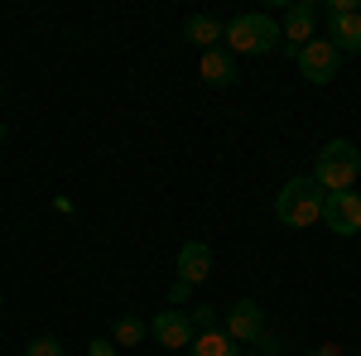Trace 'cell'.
I'll list each match as a JSON object with an SVG mask.
<instances>
[{
	"label": "cell",
	"instance_id": "cell-1",
	"mask_svg": "<svg viewBox=\"0 0 361 356\" xmlns=\"http://www.w3.org/2000/svg\"><path fill=\"white\" fill-rule=\"evenodd\" d=\"M313 183L323 192H352L361 178V154L357 145H347V140H328L323 149H318V164L308 173Z\"/></svg>",
	"mask_w": 361,
	"mask_h": 356
},
{
	"label": "cell",
	"instance_id": "cell-2",
	"mask_svg": "<svg viewBox=\"0 0 361 356\" xmlns=\"http://www.w3.org/2000/svg\"><path fill=\"white\" fill-rule=\"evenodd\" d=\"M222 39H226V54H270L279 44V20L275 15H236L222 25Z\"/></svg>",
	"mask_w": 361,
	"mask_h": 356
},
{
	"label": "cell",
	"instance_id": "cell-3",
	"mask_svg": "<svg viewBox=\"0 0 361 356\" xmlns=\"http://www.w3.org/2000/svg\"><path fill=\"white\" fill-rule=\"evenodd\" d=\"M275 217L284 226H313V221H323V188L313 178H289L275 197Z\"/></svg>",
	"mask_w": 361,
	"mask_h": 356
},
{
	"label": "cell",
	"instance_id": "cell-4",
	"mask_svg": "<svg viewBox=\"0 0 361 356\" xmlns=\"http://www.w3.org/2000/svg\"><path fill=\"white\" fill-rule=\"evenodd\" d=\"M294 63H299V73H304L313 87H328L337 73H342V54H337L328 39H308L304 49L294 54Z\"/></svg>",
	"mask_w": 361,
	"mask_h": 356
},
{
	"label": "cell",
	"instance_id": "cell-5",
	"mask_svg": "<svg viewBox=\"0 0 361 356\" xmlns=\"http://www.w3.org/2000/svg\"><path fill=\"white\" fill-rule=\"evenodd\" d=\"M323 226L333 236H357L361 231V192H323Z\"/></svg>",
	"mask_w": 361,
	"mask_h": 356
},
{
	"label": "cell",
	"instance_id": "cell-6",
	"mask_svg": "<svg viewBox=\"0 0 361 356\" xmlns=\"http://www.w3.org/2000/svg\"><path fill=\"white\" fill-rule=\"evenodd\" d=\"M313 25H318V10H313V0H294L289 10H284V25H279V39H284V54L294 58L304 49L308 39H313Z\"/></svg>",
	"mask_w": 361,
	"mask_h": 356
},
{
	"label": "cell",
	"instance_id": "cell-7",
	"mask_svg": "<svg viewBox=\"0 0 361 356\" xmlns=\"http://www.w3.org/2000/svg\"><path fill=\"white\" fill-rule=\"evenodd\" d=\"M222 332L231 337V342H255V337L265 332V308H260L255 299H236V303H231V313H226V328Z\"/></svg>",
	"mask_w": 361,
	"mask_h": 356
},
{
	"label": "cell",
	"instance_id": "cell-8",
	"mask_svg": "<svg viewBox=\"0 0 361 356\" xmlns=\"http://www.w3.org/2000/svg\"><path fill=\"white\" fill-rule=\"evenodd\" d=\"M149 332H154L159 347H173V352H178V347H193V323H188L183 308H164V313H154Z\"/></svg>",
	"mask_w": 361,
	"mask_h": 356
},
{
	"label": "cell",
	"instance_id": "cell-9",
	"mask_svg": "<svg viewBox=\"0 0 361 356\" xmlns=\"http://www.w3.org/2000/svg\"><path fill=\"white\" fill-rule=\"evenodd\" d=\"M212 274V246L207 241H183V250H178V284H202Z\"/></svg>",
	"mask_w": 361,
	"mask_h": 356
},
{
	"label": "cell",
	"instance_id": "cell-10",
	"mask_svg": "<svg viewBox=\"0 0 361 356\" xmlns=\"http://www.w3.org/2000/svg\"><path fill=\"white\" fill-rule=\"evenodd\" d=\"M328 44H333L337 54H361V10L328 20Z\"/></svg>",
	"mask_w": 361,
	"mask_h": 356
},
{
	"label": "cell",
	"instance_id": "cell-11",
	"mask_svg": "<svg viewBox=\"0 0 361 356\" xmlns=\"http://www.w3.org/2000/svg\"><path fill=\"white\" fill-rule=\"evenodd\" d=\"M197 78H202L207 87H231L236 82V63H231L226 49H207L202 63H197Z\"/></svg>",
	"mask_w": 361,
	"mask_h": 356
},
{
	"label": "cell",
	"instance_id": "cell-12",
	"mask_svg": "<svg viewBox=\"0 0 361 356\" xmlns=\"http://www.w3.org/2000/svg\"><path fill=\"white\" fill-rule=\"evenodd\" d=\"M183 39L207 54V49H217V39H222V20H212V15H188V20H183Z\"/></svg>",
	"mask_w": 361,
	"mask_h": 356
},
{
	"label": "cell",
	"instance_id": "cell-13",
	"mask_svg": "<svg viewBox=\"0 0 361 356\" xmlns=\"http://www.w3.org/2000/svg\"><path fill=\"white\" fill-rule=\"evenodd\" d=\"M193 356H241V352H236V342L222 328H212V332H197L193 337Z\"/></svg>",
	"mask_w": 361,
	"mask_h": 356
},
{
	"label": "cell",
	"instance_id": "cell-14",
	"mask_svg": "<svg viewBox=\"0 0 361 356\" xmlns=\"http://www.w3.org/2000/svg\"><path fill=\"white\" fill-rule=\"evenodd\" d=\"M145 337H149V323H140V318H130V313H126V318H116V328H111L116 347H140Z\"/></svg>",
	"mask_w": 361,
	"mask_h": 356
},
{
	"label": "cell",
	"instance_id": "cell-15",
	"mask_svg": "<svg viewBox=\"0 0 361 356\" xmlns=\"http://www.w3.org/2000/svg\"><path fill=\"white\" fill-rule=\"evenodd\" d=\"M188 323H193V337H197V332H212V328H217V308L197 303L193 313H188Z\"/></svg>",
	"mask_w": 361,
	"mask_h": 356
},
{
	"label": "cell",
	"instance_id": "cell-16",
	"mask_svg": "<svg viewBox=\"0 0 361 356\" xmlns=\"http://www.w3.org/2000/svg\"><path fill=\"white\" fill-rule=\"evenodd\" d=\"M25 356H63V342L58 337H34L25 347Z\"/></svg>",
	"mask_w": 361,
	"mask_h": 356
},
{
	"label": "cell",
	"instance_id": "cell-17",
	"mask_svg": "<svg viewBox=\"0 0 361 356\" xmlns=\"http://www.w3.org/2000/svg\"><path fill=\"white\" fill-rule=\"evenodd\" d=\"M255 356H279V337L275 332H260V337H255Z\"/></svg>",
	"mask_w": 361,
	"mask_h": 356
},
{
	"label": "cell",
	"instance_id": "cell-18",
	"mask_svg": "<svg viewBox=\"0 0 361 356\" xmlns=\"http://www.w3.org/2000/svg\"><path fill=\"white\" fill-rule=\"evenodd\" d=\"M333 15H357V0H328V20Z\"/></svg>",
	"mask_w": 361,
	"mask_h": 356
},
{
	"label": "cell",
	"instance_id": "cell-19",
	"mask_svg": "<svg viewBox=\"0 0 361 356\" xmlns=\"http://www.w3.org/2000/svg\"><path fill=\"white\" fill-rule=\"evenodd\" d=\"M92 356H116V342L111 337H97V342H92Z\"/></svg>",
	"mask_w": 361,
	"mask_h": 356
},
{
	"label": "cell",
	"instance_id": "cell-20",
	"mask_svg": "<svg viewBox=\"0 0 361 356\" xmlns=\"http://www.w3.org/2000/svg\"><path fill=\"white\" fill-rule=\"evenodd\" d=\"M308 356H342V352H337L333 342H323V347H313V352H308Z\"/></svg>",
	"mask_w": 361,
	"mask_h": 356
},
{
	"label": "cell",
	"instance_id": "cell-21",
	"mask_svg": "<svg viewBox=\"0 0 361 356\" xmlns=\"http://www.w3.org/2000/svg\"><path fill=\"white\" fill-rule=\"evenodd\" d=\"M0 140H5V121H0Z\"/></svg>",
	"mask_w": 361,
	"mask_h": 356
},
{
	"label": "cell",
	"instance_id": "cell-22",
	"mask_svg": "<svg viewBox=\"0 0 361 356\" xmlns=\"http://www.w3.org/2000/svg\"><path fill=\"white\" fill-rule=\"evenodd\" d=\"M0 308H5V299H0Z\"/></svg>",
	"mask_w": 361,
	"mask_h": 356
}]
</instances>
